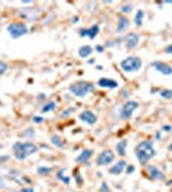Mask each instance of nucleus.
Masks as SVG:
<instances>
[{
    "mask_svg": "<svg viewBox=\"0 0 172 192\" xmlns=\"http://www.w3.org/2000/svg\"><path fill=\"white\" fill-rule=\"evenodd\" d=\"M139 35L135 34V32H130V34H127V36L125 37V44H126V48L127 49H134L137 44H139Z\"/></svg>",
    "mask_w": 172,
    "mask_h": 192,
    "instance_id": "nucleus-10",
    "label": "nucleus"
},
{
    "mask_svg": "<svg viewBox=\"0 0 172 192\" xmlns=\"http://www.w3.org/2000/svg\"><path fill=\"white\" fill-rule=\"evenodd\" d=\"M91 156H93V150H90V149H85V150L81 151V154L76 158V162L77 163H85V162H88Z\"/></svg>",
    "mask_w": 172,
    "mask_h": 192,
    "instance_id": "nucleus-16",
    "label": "nucleus"
},
{
    "mask_svg": "<svg viewBox=\"0 0 172 192\" xmlns=\"http://www.w3.org/2000/svg\"><path fill=\"white\" fill-rule=\"evenodd\" d=\"M130 26V21H128V18L126 17H121L118 18V23H117V32H120V34H122V32L126 31V28Z\"/></svg>",
    "mask_w": 172,
    "mask_h": 192,
    "instance_id": "nucleus-15",
    "label": "nucleus"
},
{
    "mask_svg": "<svg viewBox=\"0 0 172 192\" xmlns=\"http://www.w3.org/2000/svg\"><path fill=\"white\" fill-rule=\"evenodd\" d=\"M121 68L127 72V73H131V72H137L140 71L143 67V62L140 58L137 57H127L121 62Z\"/></svg>",
    "mask_w": 172,
    "mask_h": 192,
    "instance_id": "nucleus-4",
    "label": "nucleus"
},
{
    "mask_svg": "<svg viewBox=\"0 0 172 192\" xmlns=\"http://www.w3.org/2000/svg\"><path fill=\"white\" fill-rule=\"evenodd\" d=\"M132 10V7L130 5V4H127V5H123L122 8H121V12L122 13H130Z\"/></svg>",
    "mask_w": 172,
    "mask_h": 192,
    "instance_id": "nucleus-28",
    "label": "nucleus"
},
{
    "mask_svg": "<svg viewBox=\"0 0 172 192\" xmlns=\"http://www.w3.org/2000/svg\"><path fill=\"white\" fill-rule=\"evenodd\" d=\"M112 162H114V154L111 150H103L96 158V165L99 167H105Z\"/></svg>",
    "mask_w": 172,
    "mask_h": 192,
    "instance_id": "nucleus-7",
    "label": "nucleus"
},
{
    "mask_svg": "<svg viewBox=\"0 0 172 192\" xmlns=\"http://www.w3.org/2000/svg\"><path fill=\"white\" fill-rule=\"evenodd\" d=\"M80 119L85 123H88L90 126H94L96 123V121H98V118H96V115L91 112V110H84L81 114H80Z\"/></svg>",
    "mask_w": 172,
    "mask_h": 192,
    "instance_id": "nucleus-9",
    "label": "nucleus"
},
{
    "mask_svg": "<svg viewBox=\"0 0 172 192\" xmlns=\"http://www.w3.org/2000/svg\"><path fill=\"white\" fill-rule=\"evenodd\" d=\"M99 34V26L98 25H94L93 27H90V28H82L81 31H80V35L84 37V36H88L90 40H94L95 37H96V35Z\"/></svg>",
    "mask_w": 172,
    "mask_h": 192,
    "instance_id": "nucleus-12",
    "label": "nucleus"
},
{
    "mask_svg": "<svg viewBox=\"0 0 172 192\" xmlns=\"http://www.w3.org/2000/svg\"><path fill=\"white\" fill-rule=\"evenodd\" d=\"M98 86H100L103 89H117L118 83L112 78H100L98 81Z\"/></svg>",
    "mask_w": 172,
    "mask_h": 192,
    "instance_id": "nucleus-13",
    "label": "nucleus"
},
{
    "mask_svg": "<svg viewBox=\"0 0 172 192\" xmlns=\"http://www.w3.org/2000/svg\"><path fill=\"white\" fill-rule=\"evenodd\" d=\"M139 108V103L135 101V100H127L123 106H122V109H121V118L122 119H130L134 112Z\"/></svg>",
    "mask_w": 172,
    "mask_h": 192,
    "instance_id": "nucleus-6",
    "label": "nucleus"
},
{
    "mask_svg": "<svg viewBox=\"0 0 172 192\" xmlns=\"http://www.w3.org/2000/svg\"><path fill=\"white\" fill-rule=\"evenodd\" d=\"M135 155L141 164H146L155 155L154 145L152 141H141L135 147Z\"/></svg>",
    "mask_w": 172,
    "mask_h": 192,
    "instance_id": "nucleus-2",
    "label": "nucleus"
},
{
    "mask_svg": "<svg viewBox=\"0 0 172 192\" xmlns=\"http://www.w3.org/2000/svg\"><path fill=\"white\" fill-rule=\"evenodd\" d=\"M134 170H135V167L134 165H127L126 167V174H131Z\"/></svg>",
    "mask_w": 172,
    "mask_h": 192,
    "instance_id": "nucleus-30",
    "label": "nucleus"
},
{
    "mask_svg": "<svg viewBox=\"0 0 172 192\" xmlns=\"http://www.w3.org/2000/svg\"><path fill=\"white\" fill-rule=\"evenodd\" d=\"M152 67L158 71L159 73L165 74V76H171L172 74V67L168 66L167 63H163V62H153L152 63Z\"/></svg>",
    "mask_w": 172,
    "mask_h": 192,
    "instance_id": "nucleus-8",
    "label": "nucleus"
},
{
    "mask_svg": "<svg viewBox=\"0 0 172 192\" xmlns=\"http://www.w3.org/2000/svg\"><path fill=\"white\" fill-rule=\"evenodd\" d=\"M32 121H34L35 123H37V124H40L42 121H44V119H42L41 118V117H34V119H32Z\"/></svg>",
    "mask_w": 172,
    "mask_h": 192,
    "instance_id": "nucleus-31",
    "label": "nucleus"
},
{
    "mask_svg": "<svg viewBox=\"0 0 172 192\" xmlns=\"http://www.w3.org/2000/svg\"><path fill=\"white\" fill-rule=\"evenodd\" d=\"M63 172H64V170H59V172H58V174H57V177H58L59 179H62V181H63V183L68 185L71 179H69V177H64V176H63Z\"/></svg>",
    "mask_w": 172,
    "mask_h": 192,
    "instance_id": "nucleus-24",
    "label": "nucleus"
},
{
    "mask_svg": "<svg viewBox=\"0 0 172 192\" xmlns=\"http://www.w3.org/2000/svg\"><path fill=\"white\" fill-rule=\"evenodd\" d=\"M17 192H21V191H17Z\"/></svg>",
    "mask_w": 172,
    "mask_h": 192,
    "instance_id": "nucleus-40",
    "label": "nucleus"
},
{
    "mask_svg": "<svg viewBox=\"0 0 172 192\" xmlns=\"http://www.w3.org/2000/svg\"><path fill=\"white\" fill-rule=\"evenodd\" d=\"M160 137H162L160 132H157V133H155V138H157V140H160Z\"/></svg>",
    "mask_w": 172,
    "mask_h": 192,
    "instance_id": "nucleus-37",
    "label": "nucleus"
},
{
    "mask_svg": "<svg viewBox=\"0 0 172 192\" xmlns=\"http://www.w3.org/2000/svg\"><path fill=\"white\" fill-rule=\"evenodd\" d=\"M162 130H163L165 132H171L172 127H171V126H168V124H166V126H163V128H162Z\"/></svg>",
    "mask_w": 172,
    "mask_h": 192,
    "instance_id": "nucleus-33",
    "label": "nucleus"
},
{
    "mask_svg": "<svg viewBox=\"0 0 172 192\" xmlns=\"http://www.w3.org/2000/svg\"><path fill=\"white\" fill-rule=\"evenodd\" d=\"M7 71H8V64L3 60H0V76H3Z\"/></svg>",
    "mask_w": 172,
    "mask_h": 192,
    "instance_id": "nucleus-25",
    "label": "nucleus"
},
{
    "mask_svg": "<svg viewBox=\"0 0 172 192\" xmlns=\"http://www.w3.org/2000/svg\"><path fill=\"white\" fill-rule=\"evenodd\" d=\"M91 53H93V48L89 46V45H84L79 49V55L81 58H88L91 55Z\"/></svg>",
    "mask_w": 172,
    "mask_h": 192,
    "instance_id": "nucleus-18",
    "label": "nucleus"
},
{
    "mask_svg": "<svg viewBox=\"0 0 172 192\" xmlns=\"http://www.w3.org/2000/svg\"><path fill=\"white\" fill-rule=\"evenodd\" d=\"M126 168V162L125 160H120V162H117L111 169H109V173L112 176H118L123 172V169Z\"/></svg>",
    "mask_w": 172,
    "mask_h": 192,
    "instance_id": "nucleus-14",
    "label": "nucleus"
},
{
    "mask_svg": "<svg viewBox=\"0 0 172 192\" xmlns=\"http://www.w3.org/2000/svg\"><path fill=\"white\" fill-rule=\"evenodd\" d=\"M12 150H13V155H14L16 159L25 160L30 155L37 153L39 147L34 142H21V141H18L12 146Z\"/></svg>",
    "mask_w": 172,
    "mask_h": 192,
    "instance_id": "nucleus-1",
    "label": "nucleus"
},
{
    "mask_svg": "<svg viewBox=\"0 0 172 192\" xmlns=\"http://www.w3.org/2000/svg\"><path fill=\"white\" fill-rule=\"evenodd\" d=\"M68 90L76 98H85L86 95L90 94L94 90V85L91 82H86V81H77V82H73L68 87Z\"/></svg>",
    "mask_w": 172,
    "mask_h": 192,
    "instance_id": "nucleus-3",
    "label": "nucleus"
},
{
    "mask_svg": "<svg viewBox=\"0 0 172 192\" xmlns=\"http://www.w3.org/2000/svg\"><path fill=\"white\" fill-rule=\"evenodd\" d=\"M51 172V168L50 167H39L37 168V174L39 176H48Z\"/></svg>",
    "mask_w": 172,
    "mask_h": 192,
    "instance_id": "nucleus-21",
    "label": "nucleus"
},
{
    "mask_svg": "<svg viewBox=\"0 0 172 192\" xmlns=\"http://www.w3.org/2000/svg\"><path fill=\"white\" fill-rule=\"evenodd\" d=\"M143 19H144V12H143L141 9H139L137 12H136V14H135V19H134V22H135V25H136V26L140 27V26L143 25Z\"/></svg>",
    "mask_w": 172,
    "mask_h": 192,
    "instance_id": "nucleus-20",
    "label": "nucleus"
},
{
    "mask_svg": "<svg viewBox=\"0 0 172 192\" xmlns=\"http://www.w3.org/2000/svg\"><path fill=\"white\" fill-rule=\"evenodd\" d=\"M159 95L162 96L163 99L170 100V99H172V89H170V90H162V91L159 92Z\"/></svg>",
    "mask_w": 172,
    "mask_h": 192,
    "instance_id": "nucleus-23",
    "label": "nucleus"
},
{
    "mask_svg": "<svg viewBox=\"0 0 172 192\" xmlns=\"http://www.w3.org/2000/svg\"><path fill=\"white\" fill-rule=\"evenodd\" d=\"M0 147H2V144H0Z\"/></svg>",
    "mask_w": 172,
    "mask_h": 192,
    "instance_id": "nucleus-39",
    "label": "nucleus"
},
{
    "mask_svg": "<svg viewBox=\"0 0 172 192\" xmlns=\"http://www.w3.org/2000/svg\"><path fill=\"white\" fill-rule=\"evenodd\" d=\"M50 140H51V144L54 145V146H57V147H63V142L60 141V138H59L58 135H53Z\"/></svg>",
    "mask_w": 172,
    "mask_h": 192,
    "instance_id": "nucleus-22",
    "label": "nucleus"
},
{
    "mask_svg": "<svg viewBox=\"0 0 172 192\" xmlns=\"http://www.w3.org/2000/svg\"><path fill=\"white\" fill-rule=\"evenodd\" d=\"M100 192H111V188H109L108 185H107V182H103L100 185Z\"/></svg>",
    "mask_w": 172,
    "mask_h": 192,
    "instance_id": "nucleus-27",
    "label": "nucleus"
},
{
    "mask_svg": "<svg viewBox=\"0 0 172 192\" xmlns=\"http://www.w3.org/2000/svg\"><path fill=\"white\" fill-rule=\"evenodd\" d=\"M146 170H148V174H149L150 179H153V181L165 179V174L160 172V170H159L157 167H154V165H148Z\"/></svg>",
    "mask_w": 172,
    "mask_h": 192,
    "instance_id": "nucleus-11",
    "label": "nucleus"
},
{
    "mask_svg": "<svg viewBox=\"0 0 172 192\" xmlns=\"http://www.w3.org/2000/svg\"><path fill=\"white\" fill-rule=\"evenodd\" d=\"M166 54H172V44H170L167 48H166Z\"/></svg>",
    "mask_w": 172,
    "mask_h": 192,
    "instance_id": "nucleus-32",
    "label": "nucleus"
},
{
    "mask_svg": "<svg viewBox=\"0 0 172 192\" xmlns=\"http://www.w3.org/2000/svg\"><path fill=\"white\" fill-rule=\"evenodd\" d=\"M34 135H35V131L32 130V128H28V130H26L22 133V136H25V137H30V136H34Z\"/></svg>",
    "mask_w": 172,
    "mask_h": 192,
    "instance_id": "nucleus-29",
    "label": "nucleus"
},
{
    "mask_svg": "<svg viewBox=\"0 0 172 192\" xmlns=\"http://www.w3.org/2000/svg\"><path fill=\"white\" fill-rule=\"evenodd\" d=\"M127 145H128V141H127V140H122V141L118 142V144L116 145L117 154L121 155V156H125V155H126V150H127Z\"/></svg>",
    "mask_w": 172,
    "mask_h": 192,
    "instance_id": "nucleus-17",
    "label": "nucleus"
},
{
    "mask_svg": "<svg viewBox=\"0 0 172 192\" xmlns=\"http://www.w3.org/2000/svg\"><path fill=\"white\" fill-rule=\"evenodd\" d=\"M57 109V104L54 101H49L46 103L44 106L41 108V113H49V112H53Z\"/></svg>",
    "mask_w": 172,
    "mask_h": 192,
    "instance_id": "nucleus-19",
    "label": "nucleus"
},
{
    "mask_svg": "<svg viewBox=\"0 0 172 192\" xmlns=\"http://www.w3.org/2000/svg\"><path fill=\"white\" fill-rule=\"evenodd\" d=\"M168 150H170V151H172V141H171V144L168 145Z\"/></svg>",
    "mask_w": 172,
    "mask_h": 192,
    "instance_id": "nucleus-38",
    "label": "nucleus"
},
{
    "mask_svg": "<svg viewBox=\"0 0 172 192\" xmlns=\"http://www.w3.org/2000/svg\"><path fill=\"white\" fill-rule=\"evenodd\" d=\"M95 49H96V51H98V53H103V51H104V48H103L102 45H96Z\"/></svg>",
    "mask_w": 172,
    "mask_h": 192,
    "instance_id": "nucleus-34",
    "label": "nucleus"
},
{
    "mask_svg": "<svg viewBox=\"0 0 172 192\" xmlns=\"http://www.w3.org/2000/svg\"><path fill=\"white\" fill-rule=\"evenodd\" d=\"M73 112H74V108H69V109H67V110H64V112L60 114V117H62V118H67V117H69Z\"/></svg>",
    "mask_w": 172,
    "mask_h": 192,
    "instance_id": "nucleus-26",
    "label": "nucleus"
},
{
    "mask_svg": "<svg viewBox=\"0 0 172 192\" xmlns=\"http://www.w3.org/2000/svg\"><path fill=\"white\" fill-rule=\"evenodd\" d=\"M9 159V156H0V160H3V162H7V160ZM2 163V162H0Z\"/></svg>",
    "mask_w": 172,
    "mask_h": 192,
    "instance_id": "nucleus-36",
    "label": "nucleus"
},
{
    "mask_svg": "<svg viewBox=\"0 0 172 192\" xmlns=\"http://www.w3.org/2000/svg\"><path fill=\"white\" fill-rule=\"evenodd\" d=\"M21 192H35V191L32 190V188H23V190L21 191Z\"/></svg>",
    "mask_w": 172,
    "mask_h": 192,
    "instance_id": "nucleus-35",
    "label": "nucleus"
},
{
    "mask_svg": "<svg viewBox=\"0 0 172 192\" xmlns=\"http://www.w3.org/2000/svg\"><path fill=\"white\" fill-rule=\"evenodd\" d=\"M7 31H8V34L12 36L13 39H19V37L27 35L28 28L22 22H13V23H10L7 27Z\"/></svg>",
    "mask_w": 172,
    "mask_h": 192,
    "instance_id": "nucleus-5",
    "label": "nucleus"
}]
</instances>
